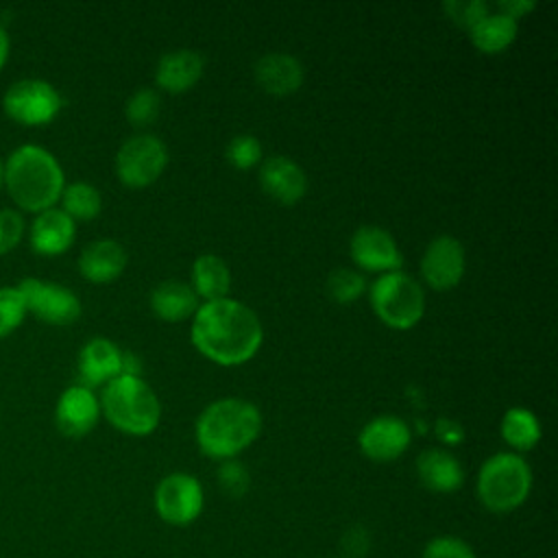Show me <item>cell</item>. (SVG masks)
I'll return each instance as SVG.
<instances>
[{
	"instance_id": "1",
	"label": "cell",
	"mask_w": 558,
	"mask_h": 558,
	"mask_svg": "<svg viewBox=\"0 0 558 558\" xmlns=\"http://www.w3.org/2000/svg\"><path fill=\"white\" fill-rule=\"evenodd\" d=\"M264 329L257 314L229 296L205 301L192 320V344L211 362L238 366L248 362L262 347Z\"/></svg>"
},
{
	"instance_id": "2",
	"label": "cell",
	"mask_w": 558,
	"mask_h": 558,
	"mask_svg": "<svg viewBox=\"0 0 558 558\" xmlns=\"http://www.w3.org/2000/svg\"><path fill=\"white\" fill-rule=\"evenodd\" d=\"M2 187L15 207L39 214L57 205L65 187V177L50 150L37 144H24L2 163Z\"/></svg>"
},
{
	"instance_id": "3",
	"label": "cell",
	"mask_w": 558,
	"mask_h": 558,
	"mask_svg": "<svg viewBox=\"0 0 558 558\" xmlns=\"http://www.w3.org/2000/svg\"><path fill=\"white\" fill-rule=\"evenodd\" d=\"M262 432V412L240 397L209 403L196 418V442L209 458L229 460L244 451Z\"/></svg>"
},
{
	"instance_id": "4",
	"label": "cell",
	"mask_w": 558,
	"mask_h": 558,
	"mask_svg": "<svg viewBox=\"0 0 558 558\" xmlns=\"http://www.w3.org/2000/svg\"><path fill=\"white\" fill-rule=\"evenodd\" d=\"M105 418L131 436L150 434L161 418V403L153 388L137 375H118L105 384L98 399Z\"/></svg>"
},
{
	"instance_id": "5",
	"label": "cell",
	"mask_w": 558,
	"mask_h": 558,
	"mask_svg": "<svg viewBox=\"0 0 558 558\" xmlns=\"http://www.w3.org/2000/svg\"><path fill=\"white\" fill-rule=\"evenodd\" d=\"M532 488V471L523 456L499 451L484 460L477 473V499L495 514L519 508Z\"/></svg>"
},
{
	"instance_id": "6",
	"label": "cell",
	"mask_w": 558,
	"mask_h": 558,
	"mask_svg": "<svg viewBox=\"0 0 558 558\" xmlns=\"http://www.w3.org/2000/svg\"><path fill=\"white\" fill-rule=\"evenodd\" d=\"M371 305L388 327L410 329L425 312V294L412 275L390 270L379 275L371 286Z\"/></svg>"
},
{
	"instance_id": "7",
	"label": "cell",
	"mask_w": 558,
	"mask_h": 558,
	"mask_svg": "<svg viewBox=\"0 0 558 558\" xmlns=\"http://www.w3.org/2000/svg\"><path fill=\"white\" fill-rule=\"evenodd\" d=\"M61 107V94L44 78L15 81L2 96L4 113L22 126H44L59 116Z\"/></svg>"
},
{
	"instance_id": "8",
	"label": "cell",
	"mask_w": 558,
	"mask_h": 558,
	"mask_svg": "<svg viewBox=\"0 0 558 558\" xmlns=\"http://www.w3.org/2000/svg\"><path fill=\"white\" fill-rule=\"evenodd\" d=\"M168 166L166 144L150 133L129 137L116 155V174L129 187H146L161 177Z\"/></svg>"
},
{
	"instance_id": "9",
	"label": "cell",
	"mask_w": 558,
	"mask_h": 558,
	"mask_svg": "<svg viewBox=\"0 0 558 558\" xmlns=\"http://www.w3.org/2000/svg\"><path fill=\"white\" fill-rule=\"evenodd\" d=\"M26 312H31L37 320L48 325H72L81 316L78 296L54 281H44L37 277H24L17 283Z\"/></svg>"
},
{
	"instance_id": "10",
	"label": "cell",
	"mask_w": 558,
	"mask_h": 558,
	"mask_svg": "<svg viewBox=\"0 0 558 558\" xmlns=\"http://www.w3.org/2000/svg\"><path fill=\"white\" fill-rule=\"evenodd\" d=\"M203 486L190 473H170L155 488V510L170 525H187L203 510Z\"/></svg>"
},
{
	"instance_id": "11",
	"label": "cell",
	"mask_w": 558,
	"mask_h": 558,
	"mask_svg": "<svg viewBox=\"0 0 558 558\" xmlns=\"http://www.w3.org/2000/svg\"><path fill=\"white\" fill-rule=\"evenodd\" d=\"M466 268L464 246L453 235L434 238L421 259V275L434 290H451L460 283Z\"/></svg>"
},
{
	"instance_id": "12",
	"label": "cell",
	"mask_w": 558,
	"mask_h": 558,
	"mask_svg": "<svg viewBox=\"0 0 558 558\" xmlns=\"http://www.w3.org/2000/svg\"><path fill=\"white\" fill-rule=\"evenodd\" d=\"M412 434L403 418L395 414H381L371 418L357 436L360 451L375 462L397 460L410 447Z\"/></svg>"
},
{
	"instance_id": "13",
	"label": "cell",
	"mask_w": 558,
	"mask_h": 558,
	"mask_svg": "<svg viewBox=\"0 0 558 558\" xmlns=\"http://www.w3.org/2000/svg\"><path fill=\"white\" fill-rule=\"evenodd\" d=\"M351 259L368 272H390L401 268V253L395 242V238L377 227V225H364L355 229L349 242Z\"/></svg>"
},
{
	"instance_id": "14",
	"label": "cell",
	"mask_w": 558,
	"mask_h": 558,
	"mask_svg": "<svg viewBox=\"0 0 558 558\" xmlns=\"http://www.w3.org/2000/svg\"><path fill=\"white\" fill-rule=\"evenodd\" d=\"M100 416V403L92 388L70 386L61 392L54 405V425L68 438L87 436Z\"/></svg>"
},
{
	"instance_id": "15",
	"label": "cell",
	"mask_w": 558,
	"mask_h": 558,
	"mask_svg": "<svg viewBox=\"0 0 558 558\" xmlns=\"http://www.w3.org/2000/svg\"><path fill=\"white\" fill-rule=\"evenodd\" d=\"M259 185L272 201L281 205H294L307 190V177L296 161L283 155H275L262 161Z\"/></svg>"
},
{
	"instance_id": "16",
	"label": "cell",
	"mask_w": 558,
	"mask_h": 558,
	"mask_svg": "<svg viewBox=\"0 0 558 558\" xmlns=\"http://www.w3.org/2000/svg\"><path fill=\"white\" fill-rule=\"evenodd\" d=\"M76 238L74 220L59 207L35 214V220L28 231L31 248L39 255L52 257L65 253Z\"/></svg>"
},
{
	"instance_id": "17",
	"label": "cell",
	"mask_w": 558,
	"mask_h": 558,
	"mask_svg": "<svg viewBox=\"0 0 558 558\" xmlns=\"http://www.w3.org/2000/svg\"><path fill=\"white\" fill-rule=\"evenodd\" d=\"M122 375V351L107 338H92L78 353L81 386L94 388Z\"/></svg>"
},
{
	"instance_id": "18",
	"label": "cell",
	"mask_w": 558,
	"mask_h": 558,
	"mask_svg": "<svg viewBox=\"0 0 558 558\" xmlns=\"http://www.w3.org/2000/svg\"><path fill=\"white\" fill-rule=\"evenodd\" d=\"M126 251L120 242L102 238L89 242L78 255V272L92 283H109L122 275Z\"/></svg>"
},
{
	"instance_id": "19",
	"label": "cell",
	"mask_w": 558,
	"mask_h": 558,
	"mask_svg": "<svg viewBox=\"0 0 558 558\" xmlns=\"http://www.w3.org/2000/svg\"><path fill=\"white\" fill-rule=\"evenodd\" d=\"M257 85L272 96H288L303 83V65L288 52H268L255 63Z\"/></svg>"
},
{
	"instance_id": "20",
	"label": "cell",
	"mask_w": 558,
	"mask_h": 558,
	"mask_svg": "<svg viewBox=\"0 0 558 558\" xmlns=\"http://www.w3.org/2000/svg\"><path fill=\"white\" fill-rule=\"evenodd\" d=\"M203 68H205V61L196 50H187V48L172 50L157 61L155 81L161 89L181 94L198 83V78L203 76Z\"/></svg>"
},
{
	"instance_id": "21",
	"label": "cell",
	"mask_w": 558,
	"mask_h": 558,
	"mask_svg": "<svg viewBox=\"0 0 558 558\" xmlns=\"http://www.w3.org/2000/svg\"><path fill=\"white\" fill-rule=\"evenodd\" d=\"M416 473L432 493H453L464 482L460 460L445 449H425L416 460Z\"/></svg>"
},
{
	"instance_id": "22",
	"label": "cell",
	"mask_w": 558,
	"mask_h": 558,
	"mask_svg": "<svg viewBox=\"0 0 558 558\" xmlns=\"http://www.w3.org/2000/svg\"><path fill=\"white\" fill-rule=\"evenodd\" d=\"M196 294L192 290V286L177 281V279H168L161 281L159 286L153 288L150 292V310L155 312L157 318L168 320V323H179L190 318L198 303H196Z\"/></svg>"
},
{
	"instance_id": "23",
	"label": "cell",
	"mask_w": 558,
	"mask_h": 558,
	"mask_svg": "<svg viewBox=\"0 0 558 558\" xmlns=\"http://www.w3.org/2000/svg\"><path fill=\"white\" fill-rule=\"evenodd\" d=\"M231 272L220 255L203 253L192 264V290L205 301H218L229 294Z\"/></svg>"
},
{
	"instance_id": "24",
	"label": "cell",
	"mask_w": 558,
	"mask_h": 558,
	"mask_svg": "<svg viewBox=\"0 0 558 558\" xmlns=\"http://www.w3.org/2000/svg\"><path fill=\"white\" fill-rule=\"evenodd\" d=\"M517 31H519V22L497 11V13H486L469 33L477 50L495 54L514 41Z\"/></svg>"
},
{
	"instance_id": "25",
	"label": "cell",
	"mask_w": 558,
	"mask_h": 558,
	"mask_svg": "<svg viewBox=\"0 0 558 558\" xmlns=\"http://www.w3.org/2000/svg\"><path fill=\"white\" fill-rule=\"evenodd\" d=\"M501 438L514 449V451H530L541 440V423L536 414L527 408H510L501 416Z\"/></svg>"
},
{
	"instance_id": "26",
	"label": "cell",
	"mask_w": 558,
	"mask_h": 558,
	"mask_svg": "<svg viewBox=\"0 0 558 558\" xmlns=\"http://www.w3.org/2000/svg\"><path fill=\"white\" fill-rule=\"evenodd\" d=\"M59 201H61V209L72 220H92L102 209L100 190L87 181H76L65 185Z\"/></svg>"
},
{
	"instance_id": "27",
	"label": "cell",
	"mask_w": 558,
	"mask_h": 558,
	"mask_svg": "<svg viewBox=\"0 0 558 558\" xmlns=\"http://www.w3.org/2000/svg\"><path fill=\"white\" fill-rule=\"evenodd\" d=\"M366 290V279L362 272L351 268H336L327 277V292L336 303H353Z\"/></svg>"
},
{
	"instance_id": "28",
	"label": "cell",
	"mask_w": 558,
	"mask_h": 558,
	"mask_svg": "<svg viewBox=\"0 0 558 558\" xmlns=\"http://www.w3.org/2000/svg\"><path fill=\"white\" fill-rule=\"evenodd\" d=\"M124 113L133 126L150 124L159 113V94L153 87H140L129 96Z\"/></svg>"
},
{
	"instance_id": "29",
	"label": "cell",
	"mask_w": 558,
	"mask_h": 558,
	"mask_svg": "<svg viewBox=\"0 0 558 558\" xmlns=\"http://www.w3.org/2000/svg\"><path fill=\"white\" fill-rule=\"evenodd\" d=\"M26 316L17 286H0V340L13 333Z\"/></svg>"
},
{
	"instance_id": "30",
	"label": "cell",
	"mask_w": 558,
	"mask_h": 558,
	"mask_svg": "<svg viewBox=\"0 0 558 558\" xmlns=\"http://www.w3.org/2000/svg\"><path fill=\"white\" fill-rule=\"evenodd\" d=\"M227 161L238 170H248L262 161V144L251 133H240L227 144Z\"/></svg>"
},
{
	"instance_id": "31",
	"label": "cell",
	"mask_w": 558,
	"mask_h": 558,
	"mask_svg": "<svg viewBox=\"0 0 558 558\" xmlns=\"http://www.w3.org/2000/svg\"><path fill=\"white\" fill-rule=\"evenodd\" d=\"M423 558H477L475 549L458 536H434L423 547Z\"/></svg>"
},
{
	"instance_id": "32",
	"label": "cell",
	"mask_w": 558,
	"mask_h": 558,
	"mask_svg": "<svg viewBox=\"0 0 558 558\" xmlns=\"http://www.w3.org/2000/svg\"><path fill=\"white\" fill-rule=\"evenodd\" d=\"M445 13L449 15V20H453L456 24H460L462 28H473L488 11V4L482 0H447L442 4Z\"/></svg>"
},
{
	"instance_id": "33",
	"label": "cell",
	"mask_w": 558,
	"mask_h": 558,
	"mask_svg": "<svg viewBox=\"0 0 558 558\" xmlns=\"http://www.w3.org/2000/svg\"><path fill=\"white\" fill-rule=\"evenodd\" d=\"M26 225L17 209H0V255L13 251L24 238Z\"/></svg>"
},
{
	"instance_id": "34",
	"label": "cell",
	"mask_w": 558,
	"mask_h": 558,
	"mask_svg": "<svg viewBox=\"0 0 558 558\" xmlns=\"http://www.w3.org/2000/svg\"><path fill=\"white\" fill-rule=\"evenodd\" d=\"M220 484L225 486V490H229V493H244L246 490V486H248V475H246V469L242 466V464H238V462H225L222 466H220Z\"/></svg>"
},
{
	"instance_id": "35",
	"label": "cell",
	"mask_w": 558,
	"mask_h": 558,
	"mask_svg": "<svg viewBox=\"0 0 558 558\" xmlns=\"http://www.w3.org/2000/svg\"><path fill=\"white\" fill-rule=\"evenodd\" d=\"M497 7H499V13L512 17V20H519L525 13H530L536 4L532 0H506V2H499Z\"/></svg>"
},
{
	"instance_id": "36",
	"label": "cell",
	"mask_w": 558,
	"mask_h": 558,
	"mask_svg": "<svg viewBox=\"0 0 558 558\" xmlns=\"http://www.w3.org/2000/svg\"><path fill=\"white\" fill-rule=\"evenodd\" d=\"M436 432L445 442H460L462 440V427L449 418H440L436 423Z\"/></svg>"
},
{
	"instance_id": "37",
	"label": "cell",
	"mask_w": 558,
	"mask_h": 558,
	"mask_svg": "<svg viewBox=\"0 0 558 558\" xmlns=\"http://www.w3.org/2000/svg\"><path fill=\"white\" fill-rule=\"evenodd\" d=\"M7 59H9V35H7V31L0 26V72H2L4 63H7Z\"/></svg>"
},
{
	"instance_id": "38",
	"label": "cell",
	"mask_w": 558,
	"mask_h": 558,
	"mask_svg": "<svg viewBox=\"0 0 558 558\" xmlns=\"http://www.w3.org/2000/svg\"><path fill=\"white\" fill-rule=\"evenodd\" d=\"M0 190H2V161H0Z\"/></svg>"
}]
</instances>
